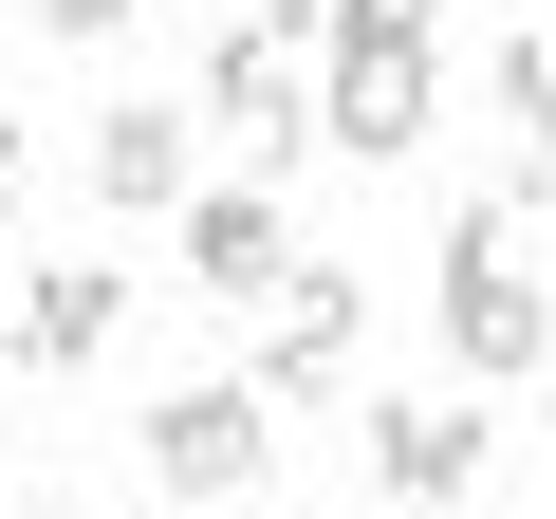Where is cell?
<instances>
[{"label":"cell","instance_id":"cell-1","mask_svg":"<svg viewBox=\"0 0 556 519\" xmlns=\"http://www.w3.org/2000/svg\"><path fill=\"white\" fill-rule=\"evenodd\" d=\"M427 298H445V353H464L482 390L556 353V298L519 279V204H445V279H427Z\"/></svg>","mask_w":556,"mask_h":519},{"label":"cell","instance_id":"cell-2","mask_svg":"<svg viewBox=\"0 0 556 519\" xmlns=\"http://www.w3.org/2000/svg\"><path fill=\"white\" fill-rule=\"evenodd\" d=\"M316 130H334L353 167H408V149L445 130V38H427V20H353L334 75H316Z\"/></svg>","mask_w":556,"mask_h":519},{"label":"cell","instance_id":"cell-3","mask_svg":"<svg viewBox=\"0 0 556 519\" xmlns=\"http://www.w3.org/2000/svg\"><path fill=\"white\" fill-rule=\"evenodd\" d=\"M186 130H223V149H241V186H278V167L316 149V75L278 56L260 20H223V38H204V93H186Z\"/></svg>","mask_w":556,"mask_h":519},{"label":"cell","instance_id":"cell-4","mask_svg":"<svg viewBox=\"0 0 556 519\" xmlns=\"http://www.w3.org/2000/svg\"><path fill=\"white\" fill-rule=\"evenodd\" d=\"M149 482H167V501H241V482H278V408H260L241 371L167 390V408H149Z\"/></svg>","mask_w":556,"mask_h":519},{"label":"cell","instance_id":"cell-5","mask_svg":"<svg viewBox=\"0 0 556 519\" xmlns=\"http://www.w3.org/2000/svg\"><path fill=\"white\" fill-rule=\"evenodd\" d=\"M353 334H371V279H353V260H298V279H278V316H260V408L353 390Z\"/></svg>","mask_w":556,"mask_h":519},{"label":"cell","instance_id":"cell-6","mask_svg":"<svg viewBox=\"0 0 556 519\" xmlns=\"http://www.w3.org/2000/svg\"><path fill=\"white\" fill-rule=\"evenodd\" d=\"M501 482V427L482 408H371V501L390 519H445V501H482Z\"/></svg>","mask_w":556,"mask_h":519},{"label":"cell","instance_id":"cell-7","mask_svg":"<svg viewBox=\"0 0 556 519\" xmlns=\"http://www.w3.org/2000/svg\"><path fill=\"white\" fill-rule=\"evenodd\" d=\"M186 279L204 298H278V279H298V223H278V186H186Z\"/></svg>","mask_w":556,"mask_h":519},{"label":"cell","instance_id":"cell-8","mask_svg":"<svg viewBox=\"0 0 556 519\" xmlns=\"http://www.w3.org/2000/svg\"><path fill=\"white\" fill-rule=\"evenodd\" d=\"M75 167H93L112 223H186V186H204V167H186V112H130V93L75 130Z\"/></svg>","mask_w":556,"mask_h":519},{"label":"cell","instance_id":"cell-9","mask_svg":"<svg viewBox=\"0 0 556 519\" xmlns=\"http://www.w3.org/2000/svg\"><path fill=\"white\" fill-rule=\"evenodd\" d=\"M112 316H130L112 260H56V279L20 298V371H93V353H112Z\"/></svg>","mask_w":556,"mask_h":519},{"label":"cell","instance_id":"cell-10","mask_svg":"<svg viewBox=\"0 0 556 519\" xmlns=\"http://www.w3.org/2000/svg\"><path fill=\"white\" fill-rule=\"evenodd\" d=\"M482 93H501V130H519V204H556V38H501Z\"/></svg>","mask_w":556,"mask_h":519},{"label":"cell","instance_id":"cell-11","mask_svg":"<svg viewBox=\"0 0 556 519\" xmlns=\"http://www.w3.org/2000/svg\"><path fill=\"white\" fill-rule=\"evenodd\" d=\"M334 20H353V0H260V38H278V56H298V38H334Z\"/></svg>","mask_w":556,"mask_h":519},{"label":"cell","instance_id":"cell-12","mask_svg":"<svg viewBox=\"0 0 556 519\" xmlns=\"http://www.w3.org/2000/svg\"><path fill=\"white\" fill-rule=\"evenodd\" d=\"M112 20H130V0H38V38H75V56H93Z\"/></svg>","mask_w":556,"mask_h":519},{"label":"cell","instance_id":"cell-13","mask_svg":"<svg viewBox=\"0 0 556 519\" xmlns=\"http://www.w3.org/2000/svg\"><path fill=\"white\" fill-rule=\"evenodd\" d=\"M0 223H20V112H0Z\"/></svg>","mask_w":556,"mask_h":519},{"label":"cell","instance_id":"cell-14","mask_svg":"<svg viewBox=\"0 0 556 519\" xmlns=\"http://www.w3.org/2000/svg\"><path fill=\"white\" fill-rule=\"evenodd\" d=\"M0 371H20V316H0Z\"/></svg>","mask_w":556,"mask_h":519}]
</instances>
